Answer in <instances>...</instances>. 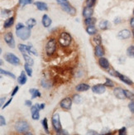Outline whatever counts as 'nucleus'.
<instances>
[{"label":"nucleus","instance_id":"obj_38","mask_svg":"<svg viewBox=\"0 0 134 135\" xmlns=\"http://www.w3.org/2000/svg\"><path fill=\"white\" fill-rule=\"evenodd\" d=\"M106 80V82L104 83V85L105 86H108V87H114V83L110 79H108V78H105Z\"/></svg>","mask_w":134,"mask_h":135},{"label":"nucleus","instance_id":"obj_36","mask_svg":"<svg viewBox=\"0 0 134 135\" xmlns=\"http://www.w3.org/2000/svg\"><path fill=\"white\" fill-rule=\"evenodd\" d=\"M94 42L96 43V45H101L102 43V37L100 35H97V36H95L93 38Z\"/></svg>","mask_w":134,"mask_h":135},{"label":"nucleus","instance_id":"obj_46","mask_svg":"<svg viewBox=\"0 0 134 135\" xmlns=\"http://www.w3.org/2000/svg\"><path fill=\"white\" fill-rule=\"evenodd\" d=\"M18 90H19V87L18 86H16V87L13 89V90H12V96H14L16 94H17V92L18 91Z\"/></svg>","mask_w":134,"mask_h":135},{"label":"nucleus","instance_id":"obj_25","mask_svg":"<svg viewBox=\"0 0 134 135\" xmlns=\"http://www.w3.org/2000/svg\"><path fill=\"white\" fill-rule=\"evenodd\" d=\"M86 32L89 35H94L97 33V29L94 26H89L86 28Z\"/></svg>","mask_w":134,"mask_h":135},{"label":"nucleus","instance_id":"obj_56","mask_svg":"<svg viewBox=\"0 0 134 135\" xmlns=\"http://www.w3.org/2000/svg\"><path fill=\"white\" fill-rule=\"evenodd\" d=\"M133 15H134V10H133Z\"/></svg>","mask_w":134,"mask_h":135},{"label":"nucleus","instance_id":"obj_51","mask_svg":"<svg viewBox=\"0 0 134 135\" xmlns=\"http://www.w3.org/2000/svg\"><path fill=\"white\" fill-rule=\"evenodd\" d=\"M98 134L97 132H94V131H89V133H88V134Z\"/></svg>","mask_w":134,"mask_h":135},{"label":"nucleus","instance_id":"obj_7","mask_svg":"<svg viewBox=\"0 0 134 135\" xmlns=\"http://www.w3.org/2000/svg\"><path fill=\"white\" fill-rule=\"evenodd\" d=\"M52 121V125L55 129V131L56 133L60 132L61 130V123H60V115H59L58 113H55V114H53Z\"/></svg>","mask_w":134,"mask_h":135},{"label":"nucleus","instance_id":"obj_16","mask_svg":"<svg viewBox=\"0 0 134 135\" xmlns=\"http://www.w3.org/2000/svg\"><path fill=\"white\" fill-rule=\"evenodd\" d=\"M93 13H94V10L92 8H90V7L86 6L84 9H83V16H84L85 18H91L93 15Z\"/></svg>","mask_w":134,"mask_h":135},{"label":"nucleus","instance_id":"obj_49","mask_svg":"<svg viewBox=\"0 0 134 135\" xmlns=\"http://www.w3.org/2000/svg\"><path fill=\"white\" fill-rule=\"evenodd\" d=\"M130 25L132 28H134V18H132L130 19Z\"/></svg>","mask_w":134,"mask_h":135},{"label":"nucleus","instance_id":"obj_13","mask_svg":"<svg viewBox=\"0 0 134 135\" xmlns=\"http://www.w3.org/2000/svg\"><path fill=\"white\" fill-rule=\"evenodd\" d=\"M114 95L119 99H124L126 98L125 94H124V90L120 87H117L114 90Z\"/></svg>","mask_w":134,"mask_h":135},{"label":"nucleus","instance_id":"obj_50","mask_svg":"<svg viewBox=\"0 0 134 135\" xmlns=\"http://www.w3.org/2000/svg\"><path fill=\"white\" fill-rule=\"evenodd\" d=\"M120 22H121V19H120L119 18H117L114 19V23H119Z\"/></svg>","mask_w":134,"mask_h":135},{"label":"nucleus","instance_id":"obj_44","mask_svg":"<svg viewBox=\"0 0 134 135\" xmlns=\"http://www.w3.org/2000/svg\"><path fill=\"white\" fill-rule=\"evenodd\" d=\"M0 125H1L2 127L6 125V120H5V118L2 115L0 116Z\"/></svg>","mask_w":134,"mask_h":135},{"label":"nucleus","instance_id":"obj_30","mask_svg":"<svg viewBox=\"0 0 134 135\" xmlns=\"http://www.w3.org/2000/svg\"><path fill=\"white\" fill-rule=\"evenodd\" d=\"M72 100L76 104H80L82 102V97L80 96V94H74V95L72 97Z\"/></svg>","mask_w":134,"mask_h":135},{"label":"nucleus","instance_id":"obj_28","mask_svg":"<svg viewBox=\"0 0 134 135\" xmlns=\"http://www.w3.org/2000/svg\"><path fill=\"white\" fill-rule=\"evenodd\" d=\"M31 66H32L28 65V63H25V65H24V69H25V71L28 74V76H32V69Z\"/></svg>","mask_w":134,"mask_h":135},{"label":"nucleus","instance_id":"obj_17","mask_svg":"<svg viewBox=\"0 0 134 135\" xmlns=\"http://www.w3.org/2000/svg\"><path fill=\"white\" fill-rule=\"evenodd\" d=\"M98 27L102 30H108L111 28V23L108 20H102L98 24Z\"/></svg>","mask_w":134,"mask_h":135},{"label":"nucleus","instance_id":"obj_34","mask_svg":"<svg viewBox=\"0 0 134 135\" xmlns=\"http://www.w3.org/2000/svg\"><path fill=\"white\" fill-rule=\"evenodd\" d=\"M42 126L44 128V130L46 133H49V128H48V123H47V118H44V119L42 120Z\"/></svg>","mask_w":134,"mask_h":135},{"label":"nucleus","instance_id":"obj_40","mask_svg":"<svg viewBox=\"0 0 134 135\" xmlns=\"http://www.w3.org/2000/svg\"><path fill=\"white\" fill-rule=\"evenodd\" d=\"M95 3H96V0H86V2H85V5H86L87 7L92 8L94 5L95 4Z\"/></svg>","mask_w":134,"mask_h":135},{"label":"nucleus","instance_id":"obj_4","mask_svg":"<svg viewBox=\"0 0 134 135\" xmlns=\"http://www.w3.org/2000/svg\"><path fill=\"white\" fill-rule=\"evenodd\" d=\"M14 128L16 131H18V133H24L25 132H28L29 129V124L28 122L23 120H20L15 123Z\"/></svg>","mask_w":134,"mask_h":135},{"label":"nucleus","instance_id":"obj_14","mask_svg":"<svg viewBox=\"0 0 134 135\" xmlns=\"http://www.w3.org/2000/svg\"><path fill=\"white\" fill-rule=\"evenodd\" d=\"M52 19L49 18V16L46 15V14H44L42 16V25H43L45 28H49L50 26V24H52Z\"/></svg>","mask_w":134,"mask_h":135},{"label":"nucleus","instance_id":"obj_6","mask_svg":"<svg viewBox=\"0 0 134 135\" xmlns=\"http://www.w3.org/2000/svg\"><path fill=\"white\" fill-rule=\"evenodd\" d=\"M4 59L8 62L13 65V66H18V65L20 64L19 58L12 53H6L4 55Z\"/></svg>","mask_w":134,"mask_h":135},{"label":"nucleus","instance_id":"obj_53","mask_svg":"<svg viewBox=\"0 0 134 135\" xmlns=\"http://www.w3.org/2000/svg\"><path fill=\"white\" fill-rule=\"evenodd\" d=\"M40 108H41V109H43L45 108V104H40Z\"/></svg>","mask_w":134,"mask_h":135},{"label":"nucleus","instance_id":"obj_39","mask_svg":"<svg viewBox=\"0 0 134 135\" xmlns=\"http://www.w3.org/2000/svg\"><path fill=\"white\" fill-rule=\"evenodd\" d=\"M41 85L43 88H50V84L48 81H46V80H42Z\"/></svg>","mask_w":134,"mask_h":135},{"label":"nucleus","instance_id":"obj_42","mask_svg":"<svg viewBox=\"0 0 134 135\" xmlns=\"http://www.w3.org/2000/svg\"><path fill=\"white\" fill-rule=\"evenodd\" d=\"M32 119H34V120H37V119H39V118H40L39 110H37V111L32 113Z\"/></svg>","mask_w":134,"mask_h":135},{"label":"nucleus","instance_id":"obj_47","mask_svg":"<svg viewBox=\"0 0 134 135\" xmlns=\"http://www.w3.org/2000/svg\"><path fill=\"white\" fill-rule=\"evenodd\" d=\"M12 100V98L9 99H8V101H7V102H6V104H5L4 105V106H2V109H4V108H6L7 106H8V104H11Z\"/></svg>","mask_w":134,"mask_h":135},{"label":"nucleus","instance_id":"obj_15","mask_svg":"<svg viewBox=\"0 0 134 135\" xmlns=\"http://www.w3.org/2000/svg\"><path fill=\"white\" fill-rule=\"evenodd\" d=\"M98 65L104 69H108L109 68V62L108 61V59L105 57H101L98 59Z\"/></svg>","mask_w":134,"mask_h":135},{"label":"nucleus","instance_id":"obj_19","mask_svg":"<svg viewBox=\"0 0 134 135\" xmlns=\"http://www.w3.org/2000/svg\"><path fill=\"white\" fill-rule=\"evenodd\" d=\"M90 85L88 84H85V83H81V84H79L76 87V90L77 91H80V92H82V91H87L88 90H90Z\"/></svg>","mask_w":134,"mask_h":135},{"label":"nucleus","instance_id":"obj_45","mask_svg":"<svg viewBox=\"0 0 134 135\" xmlns=\"http://www.w3.org/2000/svg\"><path fill=\"white\" fill-rule=\"evenodd\" d=\"M126 133H127V128H126L125 127H122L121 129H119L118 131L119 135H125Z\"/></svg>","mask_w":134,"mask_h":135},{"label":"nucleus","instance_id":"obj_3","mask_svg":"<svg viewBox=\"0 0 134 135\" xmlns=\"http://www.w3.org/2000/svg\"><path fill=\"white\" fill-rule=\"evenodd\" d=\"M56 49V40L52 38L50 39L46 45V52L47 56H52Z\"/></svg>","mask_w":134,"mask_h":135},{"label":"nucleus","instance_id":"obj_8","mask_svg":"<svg viewBox=\"0 0 134 135\" xmlns=\"http://www.w3.org/2000/svg\"><path fill=\"white\" fill-rule=\"evenodd\" d=\"M4 41L6 42L9 47L15 48V40L13 38V35L12 32H8L4 35Z\"/></svg>","mask_w":134,"mask_h":135},{"label":"nucleus","instance_id":"obj_12","mask_svg":"<svg viewBox=\"0 0 134 135\" xmlns=\"http://www.w3.org/2000/svg\"><path fill=\"white\" fill-rule=\"evenodd\" d=\"M118 38L121 39V40H126L128 39L131 37V32L128 30V29H123L121 30L117 35Z\"/></svg>","mask_w":134,"mask_h":135},{"label":"nucleus","instance_id":"obj_52","mask_svg":"<svg viewBox=\"0 0 134 135\" xmlns=\"http://www.w3.org/2000/svg\"><path fill=\"white\" fill-rule=\"evenodd\" d=\"M58 4H60V3H63V2H67V0H56Z\"/></svg>","mask_w":134,"mask_h":135},{"label":"nucleus","instance_id":"obj_22","mask_svg":"<svg viewBox=\"0 0 134 135\" xmlns=\"http://www.w3.org/2000/svg\"><path fill=\"white\" fill-rule=\"evenodd\" d=\"M25 72H26V71H25ZM25 72L22 71V72H21V75L18 77V82L19 83L20 85H24V84H26V80H28Z\"/></svg>","mask_w":134,"mask_h":135},{"label":"nucleus","instance_id":"obj_5","mask_svg":"<svg viewBox=\"0 0 134 135\" xmlns=\"http://www.w3.org/2000/svg\"><path fill=\"white\" fill-rule=\"evenodd\" d=\"M60 5L61 9H62L65 12H66L68 14L71 15V16H74L76 15V9H74L73 6H71L70 4H69L68 1L67 2H63V3H60V4H59Z\"/></svg>","mask_w":134,"mask_h":135},{"label":"nucleus","instance_id":"obj_48","mask_svg":"<svg viewBox=\"0 0 134 135\" xmlns=\"http://www.w3.org/2000/svg\"><path fill=\"white\" fill-rule=\"evenodd\" d=\"M32 104L31 100H26L25 101V105H26L28 107H32Z\"/></svg>","mask_w":134,"mask_h":135},{"label":"nucleus","instance_id":"obj_10","mask_svg":"<svg viewBox=\"0 0 134 135\" xmlns=\"http://www.w3.org/2000/svg\"><path fill=\"white\" fill-rule=\"evenodd\" d=\"M115 76L116 77H118L120 80L121 81H122L123 83H125V84H127V85H132L133 82H132V80L130 79V78H128V76H126V75H122V74H120V73L118 71H116L115 72Z\"/></svg>","mask_w":134,"mask_h":135},{"label":"nucleus","instance_id":"obj_9","mask_svg":"<svg viewBox=\"0 0 134 135\" xmlns=\"http://www.w3.org/2000/svg\"><path fill=\"white\" fill-rule=\"evenodd\" d=\"M72 101H73L72 100V99L69 98V97H66V98L63 99L60 102V105L63 109L69 110V109H71Z\"/></svg>","mask_w":134,"mask_h":135},{"label":"nucleus","instance_id":"obj_24","mask_svg":"<svg viewBox=\"0 0 134 135\" xmlns=\"http://www.w3.org/2000/svg\"><path fill=\"white\" fill-rule=\"evenodd\" d=\"M30 94H32V99H35L36 97H40L41 96V93L38 90L36 89H30L29 90Z\"/></svg>","mask_w":134,"mask_h":135},{"label":"nucleus","instance_id":"obj_32","mask_svg":"<svg viewBox=\"0 0 134 135\" xmlns=\"http://www.w3.org/2000/svg\"><path fill=\"white\" fill-rule=\"evenodd\" d=\"M0 71H1V74H2V75H7V76H9V77H11V78H12V79H15V78H16L15 75H13L12 72H9V71H4V70H2V69H1V70H0Z\"/></svg>","mask_w":134,"mask_h":135},{"label":"nucleus","instance_id":"obj_20","mask_svg":"<svg viewBox=\"0 0 134 135\" xmlns=\"http://www.w3.org/2000/svg\"><path fill=\"white\" fill-rule=\"evenodd\" d=\"M94 52L95 55L98 56V57H101V56H103L104 55V50L102 47L101 45H96V47L94 48Z\"/></svg>","mask_w":134,"mask_h":135},{"label":"nucleus","instance_id":"obj_37","mask_svg":"<svg viewBox=\"0 0 134 135\" xmlns=\"http://www.w3.org/2000/svg\"><path fill=\"white\" fill-rule=\"evenodd\" d=\"M11 13H12V11L11 10L4 9V10H2L1 15H2V17H8V16L11 15Z\"/></svg>","mask_w":134,"mask_h":135},{"label":"nucleus","instance_id":"obj_2","mask_svg":"<svg viewBox=\"0 0 134 135\" xmlns=\"http://www.w3.org/2000/svg\"><path fill=\"white\" fill-rule=\"evenodd\" d=\"M71 39L72 37L70 36V34L66 32H63L60 33L58 41H59V43L60 44V46H62V47H68V46H70V44Z\"/></svg>","mask_w":134,"mask_h":135},{"label":"nucleus","instance_id":"obj_1","mask_svg":"<svg viewBox=\"0 0 134 135\" xmlns=\"http://www.w3.org/2000/svg\"><path fill=\"white\" fill-rule=\"evenodd\" d=\"M16 34L21 40L25 41V40H28L31 36V28H29L28 27L22 26V28L16 29Z\"/></svg>","mask_w":134,"mask_h":135},{"label":"nucleus","instance_id":"obj_18","mask_svg":"<svg viewBox=\"0 0 134 135\" xmlns=\"http://www.w3.org/2000/svg\"><path fill=\"white\" fill-rule=\"evenodd\" d=\"M35 6L36 7V9L40 11H46L48 9V6L46 3L43 2H36L34 3Z\"/></svg>","mask_w":134,"mask_h":135},{"label":"nucleus","instance_id":"obj_27","mask_svg":"<svg viewBox=\"0 0 134 135\" xmlns=\"http://www.w3.org/2000/svg\"><path fill=\"white\" fill-rule=\"evenodd\" d=\"M18 49L22 54H29L28 46L23 45V44H19L18 45Z\"/></svg>","mask_w":134,"mask_h":135},{"label":"nucleus","instance_id":"obj_33","mask_svg":"<svg viewBox=\"0 0 134 135\" xmlns=\"http://www.w3.org/2000/svg\"><path fill=\"white\" fill-rule=\"evenodd\" d=\"M28 52H29V54L30 53H32V54H33L34 56H37V52H36V50L34 48V47L31 44H29L28 46Z\"/></svg>","mask_w":134,"mask_h":135},{"label":"nucleus","instance_id":"obj_41","mask_svg":"<svg viewBox=\"0 0 134 135\" xmlns=\"http://www.w3.org/2000/svg\"><path fill=\"white\" fill-rule=\"evenodd\" d=\"M33 3V0H19V4L21 5H23L25 6L26 4H31Z\"/></svg>","mask_w":134,"mask_h":135},{"label":"nucleus","instance_id":"obj_11","mask_svg":"<svg viewBox=\"0 0 134 135\" xmlns=\"http://www.w3.org/2000/svg\"><path fill=\"white\" fill-rule=\"evenodd\" d=\"M92 91L94 94H104L106 91L105 85H104H104H102V84H98V85H94L92 87Z\"/></svg>","mask_w":134,"mask_h":135},{"label":"nucleus","instance_id":"obj_21","mask_svg":"<svg viewBox=\"0 0 134 135\" xmlns=\"http://www.w3.org/2000/svg\"><path fill=\"white\" fill-rule=\"evenodd\" d=\"M14 23V17H10L8 19L5 20L4 23V28H9L13 25Z\"/></svg>","mask_w":134,"mask_h":135},{"label":"nucleus","instance_id":"obj_31","mask_svg":"<svg viewBox=\"0 0 134 135\" xmlns=\"http://www.w3.org/2000/svg\"><path fill=\"white\" fill-rule=\"evenodd\" d=\"M127 55L129 57H134V46H130L127 49Z\"/></svg>","mask_w":134,"mask_h":135},{"label":"nucleus","instance_id":"obj_55","mask_svg":"<svg viewBox=\"0 0 134 135\" xmlns=\"http://www.w3.org/2000/svg\"><path fill=\"white\" fill-rule=\"evenodd\" d=\"M132 36H133V38H134V28L132 29Z\"/></svg>","mask_w":134,"mask_h":135},{"label":"nucleus","instance_id":"obj_35","mask_svg":"<svg viewBox=\"0 0 134 135\" xmlns=\"http://www.w3.org/2000/svg\"><path fill=\"white\" fill-rule=\"evenodd\" d=\"M124 94H125V96L126 98L129 99H134V94L131 91L128 90H124Z\"/></svg>","mask_w":134,"mask_h":135},{"label":"nucleus","instance_id":"obj_29","mask_svg":"<svg viewBox=\"0 0 134 135\" xmlns=\"http://www.w3.org/2000/svg\"><path fill=\"white\" fill-rule=\"evenodd\" d=\"M26 27H28L29 28H32L33 27L36 26V21L34 19V18H30V19H28V21H26Z\"/></svg>","mask_w":134,"mask_h":135},{"label":"nucleus","instance_id":"obj_26","mask_svg":"<svg viewBox=\"0 0 134 135\" xmlns=\"http://www.w3.org/2000/svg\"><path fill=\"white\" fill-rule=\"evenodd\" d=\"M22 56H23V58H24V60H25L26 61V63H28V65H30V66H33V64H34V61H33V59L30 57L28 55H26V54H22Z\"/></svg>","mask_w":134,"mask_h":135},{"label":"nucleus","instance_id":"obj_23","mask_svg":"<svg viewBox=\"0 0 134 135\" xmlns=\"http://www.w3.org/2000/svg\"><path fill=\"white\" fill-rule=\"evenodd\" d=\"M96 23V19L94 18H85V20H84V24L86 26H94L95 24Z\"/></svg>","mask_w":134,"mask_h":135},{"label":"nucleus","instance_id":"obj_54","mask_svg":"<svg viewBox=\"0 0 134 135\" xmlns=\"http://www.w3.org/2000/svg\"><path fill=\"white\" fill-rule=\"evenodd\" d=\"M4 100H5V98H1V104L2 105V102H4Z\"/></svg>","mask_w":134,"mask_h":135},{"label":"nucleus","instance_id":"obj_43","mask_svg":"<svg viewBox=\"0 0 134 135\" xmlns=\"http://www.w3.org/2000/svg\"><path fill=\"white\" fill-rule=\"evenodd\" d=\"M128 109H130V111L134 114V101H131L129 104H128Z\"/></svg>","mask_w":134,"mask_h":135}]
</instances>
